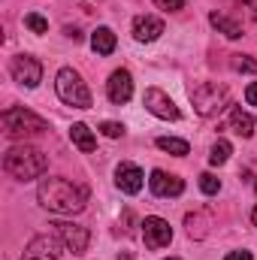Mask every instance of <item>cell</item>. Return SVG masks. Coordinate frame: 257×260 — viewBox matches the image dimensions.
Segmentation results:
<instances>
[{
  "instance_id": "6da1fadb",
  "label": "cell",
  "mask_w": 257,
  "mask_h": 260,
  "mask_svg": "<svg viewBox=\"0 0 257 260\" xmlns=\"http://www.w3.org/2000/svg\"><path fill=\"white\" fill-rule=\"evenodd\" d=\"M37 200H40V206L49 209V212H58V215H76V212L85 209V203H88V191L79 188V185H73L70 179H58V176H52V179H43V182H40V188H37Z\"/></svg>"
},
{
  "instance_id": "ac0fdd59",
  "label": "cell",
  "mask_w": 257,
  "mask_h": 260,
  "mask_svg": "<svg viewBox=\"0 0 257 260\" xmlns=\"http://www.w3.org/2000/svg\"><path fill=\"white\" fill-rule=\"evenodd\" d=\"M209 21H212V27H218V34H224L227 40H239V37H242V24L233 21V18H227V15H221V12H212Z\"/></svg>"
},
{
  "instance_id": "5bb4252c",
  "label": "cell",
  "mask_w": 257,
  "mask_h": 260,
  "mask_svg": "<svg viewBox=\"0 0 257 260\" xmlns=\"http://www.w3.org/2000/svg\"><path fill=\"white\" fill-rule=\"evenodd\" d=\"M164 34V21L157 15H136L133 18V40L136 43H154Z\"/></svg>"
},
{
  "instance_id": "44dd1931",
  "label": "cell",
  "mask_w": 257,
  "mask_h": 260,
  "mask_svg": "<svg viewBox=\"0 0 257 260\" xmlns=\"http://www.w3.org/2000/svg\"><path fill=\"white\" fill-rule=\"evenodd\" d=\"M24 24H27L34 34H46V30H49V21H46L40 12H27V15H24Z\"/></svg>"
},
{
  "instance_id": "4316f807",
  "label": "cell",
  "mask_w": 257,
  "mask_h": 260,
  "mask_svg": "<svg viewBox=\"0 0 257 260\" xmlns=\"http://www.w3.org/2000/svg\"><path fill=\"white\" fill-rule=\"evenodd\" d=\"M224 260H254V257H251V251H230Z\"/></svg>"
},
{
  "instance_id": "30bf717a",
  "label": "cell",
  "mask_w": 257,
  "mask_h": 260,
  "mask_svg": "<svg viewBox=\"0 0 257 260\" xmlns=\"http://www.w3.org/2000/svg\"><path fill=\"white\" fill-rule=\"evenodd\" d=\"M61 248H64V242L55 239V236H34L30 245H27V251H24V257H30V260H58L61 257Z\"/></svg>"
},
{
  "instance_id": "ffe728a7",
  "label": "cell",
  "mask_w": 257,
  "mask_h": 260,
  "mask_svg": "<svg viewBox=\"0 0 257 260\" xmlns=\"http://www.w3.org/2000/svg\"><path fill=\"white\" fill-rule=\"evenodd\" d=\"M230 154H233V145H230L227 139H218V142L212 145V151H209V164H212V167H224V164L230 160Z\"/></svg>"
},
{
  "instance_id": "7a4b0ae2",
  "label": "cell",
  "mask_w": 257,
  "mask_h": 260,
  "mask_svg": "<svg viewBox=\"0 0 257 260\" xmlns=\"http://www.w3.org/2000/svg\"><path fill=\"white\" fill-rule=\"evenodd\" d=\"M3 170L12 176V179H18V182H34V179H40L46 170H49V157L40 151V148H34V145H12L6 154H3Z\"/></svg>"
},
{
  "instance_id": "9a60e30c",
  "label": "cell",
  "mask_w": 257,
  "mask_h": 260,
  "mask_svg": "<svg viewBox=\"0 0 257 260\" xmlns=\"http://www.w3.org/2000/svg\"><path fill=\"white\" fill-rule=\"evenodd\" d=\"M115 46H118V40H115L112 27H97V30L91 34V49H94L97 55H112Z\"/></svg>"
},
{
  "instance_id": "603a6c76",
  "label": "cell",
  "mask_w": 257,
  "mask_h": 260,
  "mask_svg": "<svg viewBox=\"0 0 257 260\" xmlns=\"http://www.w3.org/2000/svg\"><path fill=\"white\" fill-rule=\"evenodd\" d=\"M100 130H103V136H109V139L124 136V124H118V121H103V124H100Z\"/></svg>"
},
{
  "instance_id": "3957f363",
  "label": "cell",
  "mask_w": 257,
  "mask_h": 260,
  "mask_svg": "<svg viewBox=\"0 0 257 260\" xmlns=\"http://www.w3.org/2000/svg\"><path fill=\"white\" fill-rule=\"evenodd\" d=\"M55 91H58L61 103L73 106V109H88V106H91V91H88L85 79H82L73 67L58 70V76H55Z\"/></svg>"
},
{
  "instance_id": "5b68a950",
  "label": "cell",
  "mask_w": 257,
  "mask_h": 260,
  "mask_svg": "<svg viewBox=\"0 0 257 260\" xmlns=\"http://www.w3.org/2000/svg\"><path fill=\"white\" fill-rule=\"evenodd\" d=\"M230 100V91L227 85H218V82H200L197 88H191V103L197 109V115L209 118V115H218Z\"/></svg>"
},
{
  "instance_id": "277c9868",
  "label": "cell",
  "mask_w": 257,
  "mask_h": 260,
  "mask_svg": "<svg viewBox=\"0 0 257 260\" xmlns=\"http://www.w3.org/2000/svg\"><path fill=\"white\" fill-rule=\"evenodd\" d=\"M0 121H3V130H6L9 136H40V133L49 130V121H46V118H40L37 112H30V109H24V106L6 109V112L0 115Z\"/></svg>"
},
{
  "instance_id": "8992f818",
  "label": "cell",
  "mask_w": 257,
  "mask_h": 260,
  "mask_svg": "<svg viewBox=\"0 0 257 260\" xmlns=\"http://www.w3.org/2000/svg\"><path fill=\"white\" fill-rule=\"evenodd\" d=\"M9 73L21 88H37L43 82V64L34 55H15L9 61Z\"/></svg>"
},
{
  "instance_id": "4dcf8cb0",
  "label": "cell",
  "mask_w": 257,
  "mask_h": 260,
  "mask_svg": "<svg viewBox=\"0 0 257 260\" xmlns=\"http://www.w3.org/2000/svg\"><path fill=\"white\" fill-rule=\"evenodd\" d=\"M21 260H30V257H21Z\"/></svg>"
},
{
  "instance_id": "8fae6325",
  "label": "cell",
  "mask_w": 257,
  "mask_h": 260,
  "mask_svg": "<svg viewBox=\"0 0 257 260\" xmlns=\"http://www.w3.org/2000/svg\"><path fill=\"white\" fill-rule=\"evenodd\" d=\"M148 188L154 197H179L185 191V182L173 173H164V170H154L151 179H148Z\"/></svg>"
},
{
  "instance_id": "ba28073f",
  "label": "cell",
  "mask_w": 257,
  "mask_h": 260,
  "mask_svg": "<svg viewBox=\"0 0 257 260\" xmlns=\"http://www.w3.org/2000/svg\"><path fill=\"white\" fill-rule=\"evenodd\" d=\"M142 239H145V248H151V251L167 248V245L173 242V227H170V221H164V218H157V215L145 218V221H142Z\"/></svg>"
},
{
  "instance_id": "d4e9b609",
  "label": "cell",
  "mask_w": 257,
  "mask_h": 260,
  "mask_svg": "<svg viewBox=\"0 0 257 260\" xmlns=\"http://www.w3.org/2000/svg\"><path fill=\"white\" fill-rule=\"evenodd\" d=\"M154 6L164 9V12H179L185 6V0H154Z\"/></svg>"
},
{
  "instance_id": "f1b7e54d",
  "label": "cell",
  "mask_w": 257,
  "mask_h": 260,
  "mask_svg": "<svg viewBox=\"0 0 257 260\" xmlns=\"http://www.w3.org/2000/svg\"><path fill=\"white\" fill-rule=\"evenodd\" d=\"M251 221H254V227H257V206H254V212H251Z\"/></svg>"
},
{
  "instance_id": "7402d4cb",
  "label": "cell",
  "mask_w": 257,
  "mask_h": 260,
  "mask_svg": "<svg viewBox=\"0 0 257 260\" xmlns=\"http://www.w3.org/2000/svg\"><path fill=\"white\" fill-rule=\"evenodd\" d=\"M200 191H203V194H209V197L218 194V191H221V182H218L212 173H203V176H200Z\"/></svg>"
},
{
  "instance_id": "52a82bcc",
  "label": "cell",
  "mask_w": 257,
  "mask_h": 260,
  "mask_svg": "<svg viewBox=\"0 0 257 260\" xmlns=\"http://www.w3.org/2000/svg\"><path fill=\"white\" fill-rule=\"evenodd\" d=\"M142 106H145L154 118L179 121V109H176L173 97H170V94H164L160 88H145V94H142Z\"/></svg>"
},
{
  "instance_id": "7c38bea8",
  "label": "cell",
  "mask_w": 257,
  "mask_h": 260,
  "mask_svg": "<svg viewBox=\"0 0 257 260\" xmlns=\"http://www.w3.org/2000/svg\"><path fill=\"white\" fill-rule=\"evenodd\" d=\"M106 94H109V100H112L115 106L127 103L130 97H133V79H130L127 70H115V73L109 76V82H106Z\"/></svg>"
},
{
  "instance_id": "9c48e42d",
  "label": "cell",
  "mask_w": 257,
  "mask_h": 260,
  "mask_svg": "<svg viewBox=\"0 0 257 260\" xmlns=\"http://www.w3.org/2000/svg\"><path fill=\"white\" fill-rule=\"evenodd\" d=\"M55 230H58V239L64 242V251H70V254H85V248L91 242V233L85 227L61 221V224H55Z\"/></svg>"
},
{
  "instance_id": "4fadbf2b",
  "label": "cell",
  "mask_w": 257,
  "mask_h": 260,
  "mask_svg": "<svg viewBox=\"0 0 257 260\" xmlns=\"http://www.w3.org/2000/svg\"><path fill=\"white\" fill-rule=\"evenodd\" d=\"M115 185H118L124 194H139L142 185H145V173H142L136 164H118V170H115Z\"/></svg>"
},
{
  "instance_id": "cb8c5ba5",
  "label": "cell",
  "mask_w": 257,
  "mask_h": 260,
  "mask_svg": "<svg viewBox=\"0 0 257 260\" xmlns=\"http://www.w3.org/2000/svg\"><path fill=\"white\" fill-rule=\"evenodd\" d=\"M233 70H251V73H257V64L251 58H245V55H233Z\"/></svg>"
},
{
  "instance_id": "2e32d148",
  "label": "cell",
  "mask_w": 257,
  "mask_h": 260,
  "mask_svg": "<svg viewBox=\"0 0 257 260\" xmlns=\"http://www.w3.org/2000/svg\"><path fill=\"white\" fill-rule=\"evenodd\" d=\"M70 139H73V145H76L79 151H85V154L97 148V139H94L91 127H88V124H82V121H76V124L70 127Z\"/></svg>"
},
{
  "instance_id": "f546056e",
  "label": "cell",
  "mask_w": 257,
  "mask_h": 260,
  "mask_svg": "<svg viewBox=\"0 0 257 260\" xmlns=\"http://www.w3.org/2000/svg\"><path fill=\"white\" fill-rule=\"evenodd\" d=\"M167 260H179V257H167Z\"/></svg>"
},
{
  "instance_id": "e0dca14e",
  "label": "cell",
  "mask_w": 257,
  "mask_h": 260,
  "mask_svg": "<svg viewBox=\"0 0 257 260\" xmlns=\"http://www.w3.org/2000/svg\"><path fill=\"white\" fill-rule=\"evenodd\" d=\"M230 130L233 133H239L242 139H248V136H254V118H251V112H245V109H233L230 112Z\"/></svg>"
},
{
  "instance_id": "83f0119b",
  "label": "cell",
  "mask_w": 257,
  "mask_h": 260,
  "mask_svg": "<svg viewBox=\"0 0 257 260\" xmlns=\"http://www.w3.org/2000/svg\"><path fill=\"white\" fill-rule=\"evenodd\" d=\"M245 6L251 9V15H254V18H257V0H245Z\"/></svg>"
},
{
  "instance_id": "d6986e66",
  "label": "cell",
  "mask_w": 257,
  "mask_h": 260,
  "mask_svg": "<svg viewBox=\"0 0 257 260\" xmlns=\"http://www.w3.org/2000/svg\"><path fill=\"white\" fill-rule=\"evenodd\" d=\"M157 148L167 154H176V157H185L191 151V145L185 139H176V136H157Z\"/></svg>"
},
{
  "instance_id": "484cf974",
  "label": "cell",
  "mask_w": 257,
  "mask_h": 260,
  "mask_svg": "<svg viewBox=\"0 0 257 260\" xmlns=\"http://www.w3.org/2000/svg\"><path fill=\"white\" fill-rule=\"evenodd\" d=\"M245 103H248V106H257V82H251V85L245 88Z\"/></svg>"
}]
</instances>
